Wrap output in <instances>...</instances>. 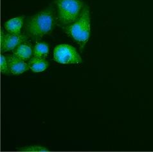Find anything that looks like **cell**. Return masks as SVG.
Instances as JSON below:
<instances>
[{"label":"cell","mask_w":153,"mask_h":152,"mask_svg":"<svg viewBox=\"0 0 153 152\" xmlns=\"http://www.w3.org/2000/svg\"><path fill=\"white\" fill-rule=\"evenodd\" d=\"M65 31L78 43L82 50L90 34V13L88 7H84L81 14L75 22L66 25Z\"/></svg>","instance_id":"2"},{"label":"cell","mask_w":153,"mask_h":152,"mask_svg":"<svg viewBox=\"0 0 153 152\" xmlns=\"http://www.w3.org/2000/svg\"><path fill=\"white\" fill-rule=\"evenodd\" d=\"M55 4L59 19L65 26L75 22L85 7L81 0H55Z\"/></svg>","instance_id":"3"},{"label":"cell","mask_w":153,"mask_h":152,"mask_svg":"<svg viewBox=\"0 0 153 152\" xmlns=\"http://www.w3.org/2000/svg\"><path fill=\"white\" fill-rule=\"evenodd\" d=\"M20 151H48V150L45 148L39 146H33L29 147H25L22 148L17 149Z\"/></svg>","instance_id":"11"},{"label":"cell","mask_w":153,"mask_h":152,"mask_svg":"<svg viewBox=\"0 0 153 152\" xmlns=\"http://www.w3.org/2000/svg\"><path fill=\"white\" fill-rule=\"evenodd\" d=\"M56 22L54 10L52 8H46L30 17L26 24L27 32L30 37L39 39L52 31Z\"/></svg>","instance_id":"1"},{"label":"cell","mask_w":153,"mask_h":152,"mask_svg":"<svg viewBox=\"0 0 153 152\" xmlns=\"http://www.w3.org/2000/svg\"><path fill=\"white\" fill-rule=\"evenodd\" d=\"M27 37L21 34L7 33L4 34L3 31H1V52L14 50L20 44L24 43L27 40Z\"/></svg>","instance_id":"5"},{"label":"cell","mask_w":153,"mask_h":152,"mask_svg":"<svg viewBox=\"0 0 153 152\" xmlns=\"http://www.w3.org/2000/svg\"><path fill=\"white\" fill-rule=\"evenodd\" d=\"M54 60L61 64H79L82 63V59L76 49L71 45L61 44L54 49Z\"/></svg>","instance_id":"4"},{"label":"cell","mask_w":153,"mask_h":152,"mask_svg":"<svg viewBox=\"0 0 153 152\" xmlns=\"http://www.w3.org/2000/svg\"><path fill=\"white\" fill-rule=\"evenodd\" d=\"M14 54L21 58V60L27 61L30 59L32 55V48L30 45L25 43V42L20 44L14 49Z\"/></svg>","instance_id":"8"},{"label":"cell","mask_w":153,"mask_h":152,"mask_svg":"<svg viewBox=\"0 0 153 152\" xmlns=\"http://www.w3.org/2000/svg\"><path fill=\"white\" fill-rule=\"evenodd\" d=\"M49 47L47 44L43 42L37 43L33 48V57L45 59L48 54Z\"/></svg>","instance_id":"10"},{"label":"cell","mask_w":153,"mask_h":152,"mask_svg":"<svg viewBox=\"0 0 153 152\" xmlns=\"http://www.w3.org/2000/svg\"><path fill=\"white\" fill-rule=\"evenodd\" d=\"M29 68L34 72H41L45 71L49 65L48 62L45 59L33 57L28 61Z\"/></svg>","instance_id":"9"},{"label":"cell","mask_w":153,"mask_h":152,"mask_svg":"<svg viewBox=\"0 0 153 152\" xmlns=\"http://www.w3.org/2000/svg\"><path fill=\"white\" fill-rule=\"evenodd\" d=\"M1 72L3 74H10L7 58L2 55L1 56Z\"/></svg>","instance_id":"12"},{"label":"cell","mask_w":153,"mask_h":152,"mask_svg":"<svg viewBox=\"0 0 153 152\" xmlns=\"http://www.w3.org/2000/svg\"><path fill=\"white\" fill-rule=\"evenodd\" d=\"M7 60L9 66L10 72L13 75L23 74L30 69L28 65L24 60H21L14 54L7 56Z\"/></svg>","instance_id":"6"},{"label":"cell","mask_w":153,"mask_h":152,"mask_svg":"<svg viewBox=\"0 0 153 152\" xmlns=\"http://www.w3.org/2000/svg\"><path fill=\"white\" fill-rule=\"evenodd\" d=\"M24 16H19L10 19L5 23L6 31L15 34H21V31L23 25Z\"/></svg>","instance_id":"7"}]
</instances>
